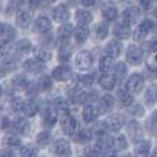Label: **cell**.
I'll return each mask as SVG.
<instances>
[{"label": "cell", "mask_w": 157, "mask_h": 157, "mask_svg": "<svg viewBox=\"0 0 157 157\" xmlns=\"http://www.w3.org/2000/svg\"><path fill=\"white\" fill-rule=\"evenodd\" d=\"M94 65V57L90 51H80L75 58V66L77 71L86 72L88 69H91V66Z\"/></svg>", "instance_id": "cell-1"}, {"label": "cell", "mask_w": 157, "mask_h": 157, "mask_svg": "<svg viewBox=\"0 0 157 157\" xmlns=\"http://www.w3.org/2000/svg\"><path fill=\"white\" fill-rule=\"evenodd\" d=\"M144 83H145V80H144V76H142V75L134 73L128 77L127 84H125V88H127L130 92H132V94H138V92L144 88Z\"/></svg>", "instance_id": "cell-2"}, {"label": "cell", "mask_w": 157, "mask_h": 157, "mask_svg": "<svg viewBox=\"0 0 157 157\" xmlns=\"http://www.w3.org/2000/svg\"><path fill=\"white\" fill-rule=\"evenodd\" d=\"M61 127L66 135H73L75 130H76V119L69 112L61 114Z\"/></svg>", "instance_id": "cell-3"}, {"label": "cell", "mask_w": 157, "mask_h": 157, "mask_svg": "<svg viewBox=\"0 0 157 157\" xmlns=\"http://www.w3.org/2000/svg\"><path fill=\"white\" fill-rule=\"evenodd\" d=\"M127 134L134 142H139L144 139V130L142 125L135 120H131L127 124Z\"/></svg>", "instance_id": "cell-4"}, {"label": "cell", "mask_w": 157, "mask_h": 157, "mask_svg": "<svg viewBox=\"0 0 157 157\" xmlns=\"http://www.w3.org/2000/svg\"><path fill=\"white\" fill-rule=\"evenodd\" d=\"M124 123H125V120L121 114H113V116H109L106 119L105 127H106V130L112 131V132H117V131H120L124 127Z\"/></svg>", "instance_id": "cell-5"}, {"label": "cell", "mask_w": 157, "mask_h": 157, "mask_svg": "<svg viewBox=\"0 0 157 157\" xmlns=\"http://www.w3.org/2000/svg\"><path fill=\"white\" fill-rule=\"evenodd\" d=\"M99 113H101L99 106L95 105V103H88V105H86V108L83 110V119L84 121L90 124V123H94L98 119Z\"/></svg>", "instance_id": "cell-6"}, {"label": "cell", "mask_w": 157, "mask_h": 157, "mask_svg": "<svg viewBox=\"0 0 157 157\" xmlns=\"http://www.w3.org/2000/svg\"><path fill=\"white\" fill-rule=\"evenodd\" d=\"M52 152L57 156H62V157L69 156L72 153V147H71L69 141H66V139H59V141H57L52 145Z\"/></svg>", "instance_id": "cell-7"}, {"label": "cell", "mask_w": 157, "mask_h": 157, "mask_svg": "<svg viewBox=\"0 0 157 157\" xmlns=\"http://www.w3.org/2000/svg\"><path fill=\"white\" fill-rule=\"evenodd\" d=\"M22 68L29 73H41L46 69V65H44V62H41L39 59H26L22 63Z\"/></svg>", "instance_id": "cell-8"}, {"label": "cell", "mask_w": 157, "mask_h": 157, "mask_svg": "<svg viewBox=\"0 0 157 157\" xmlns=\"http://www.w3.org/2000/svg\"><path fill=\"white\" fill-rule=\"evenodd\" d=\"M127 61L131 65H141L142 63V51L139 47L130 46L127 50Z\"/></svg>", "instance_id": "cell-9"}, {"label": "cell", "mask_w": 157, "mask_h": 157, "mask_svg": "<svg viewBox=\"0 0 157 157\" xmlns=\"http://www.w3.org/2000/svg\"><path fill=\"white\" fill-rule=\"evenodd\" d=\"M72 75V71L69 66L66 65H59L52 71V77L58 81H66Z\"/></svg>", "instance_id": "cell-10"}, {"label": "cell", "mask_w": 157, "mask_h": 157, "mask_svg": "<svg viewBox=\"0 0 157 157\" xmlns=\"http://www.w3.org/2000/svg\"><path fill=\"white\" fill-rule=\"evenodd\" d=\"M121 43H120L119 40H112L109 41L108 44H106L105 47V51H106V55H109V57L112 58H117L120 54H121Z\"/></svg>", "instance_id": "cell-11"}, {"label": "cell", "mask_w": 157, "mask_h": 157, "mask_svg": "<svg viewBox=\"0 0 157 157\" xmlns=\"http://www.w3.org/2000/svg\"><path fill=\"white\" fill-rule=\"evenodd\" d=\"M116 81L117 80L113 75L103 73L102 76L99 77V86L102 87L103 90H106V91H110V90H113L114 87H116Z\"/></svg>", "instance_id": "cell-12"}, {"label": "cell", "mask_w": 157, "mask_h": 157, "mask_svg": "<svg viewBox=\"0 0 157 157\" xmlns=\"http://www.w3.org/2000/svg\"><path fill=\"white\" fill-rule=\"evenodd\" d=\"M35 30L39 33H47L51 30V21L47 17H39L35 22Z\"/></svg>", "instance_id": "cell-13"}, {"label": "cell", "mask_w": 157, "mask_h": 157, "mask_svg": "<svg viewBox=\"0 0 157 157\" xmlns=\"http://www.w3.org/2000/svg\"><path fill=\"white\" fill-rule=\"evenodd\" d=\"M139 8H136V7H128L127 10L123 13V22L124 24H127V25H131V24H134V22L138 19V17H139Z\"/></svg>", "instance_id": "cell-14"}, {"label": "cell", "mask_w": 157, "mask_h": 157, "mask_svg": "<svg viewBox=\"0 0 157 157\" xmlns=\"http://www.w3.org/2000/svg\"><path fill=\"white\" fill-rule=\"evenodd\" d=\"M134 152H135V157H147L150 153V142L144 141V139L136 142Z\"/></svg>", "instance_id": "cell-15"}, {"label": "cell", "mask_w": 157, "mask_h": 157, "mask_svg": "<svg viewBox=\"0 0 157 157\" xmlns=\"http://www.w3.org/2000/svg\"><path fill=\"white\" fill-rule=\"evenodd\" d=\"M52 17H54L55 21L58 22H66L69 19V10L66 6L61 4L58 6V7L54 8V11H52Z\"/></svg>", "instance_id": "cell-16"}, {"label": "cell", "mask_w": 157, "mask_h": 157, "mask_svg": "<svg viewBox=\"0 0 157 157\" xmlns=\"http://www.w3.org/2000/svg\"><path fill=\"white\" fill-rule=\"evenodd\" d=\"M113 33L117 39H128L131 36V29L127 24H117L113 28Z\"/></svg>", "instance_id": "cell-17"}, {"label": "cell", "mask_w": 157, "mask_h": 157, "mask_svg": "<svg viewBox=\"0 0 157 157\" xmlns=\"http://www.w3.org/2000/svg\"><path fill=\"white\" fill-rule=\"evenodd\" d=\"M102 17L106 21H114L117 18V8L112 3H106L102 7Z\"/></svg>", "instance_id": "cell-18"}, {"label": "cell", "mask_w": 157, "mask_h": 157, "mask_svg": "<svg viewBox=\"0 0 157 157\" xmlns=\"http://www.w3.org/2000/svg\"><path fill=\"white\" fill-rule=\"evenodd\" d=\"M30 21H32V14H30L29 10L19 11L18 15H17V25L19 28H28Z\"/></svg>", "instance_id": "cell-19"}, {"label": "cell", "mask_w": 157, "mask_h": 157, "mask_svg": "<svg viewBox=\"0 0 157 157\" xmlns=\"http://www.w3.org/2000/svg\"><path fill=\"white\" fill-rule=\"evenodd\" d=\"M84 156L86 157H103V149L99 144L90 145L84 149Z\"/></svg>", "instance_id": "cell-20"}, {"label": "cell", "mask_w": 157, "mask_h": 157, "mask_svg": "<svg viewBox=\"0 0 157 157\" xmlns=\"http://www.w3.org/2000/svg\"><path fill=\"white\" fill-rule=\"evenodd\" d=\"M73 35H75V39H76L77 43H84V41L88 39V35H90V30L87 26H83V25H78L76 29L73 30Z\"/></svg>", "instance_id": "cell-21"}, {"label": "cell", "mask_w": 157, "mask_h": 157, "mask_svg": "<svg viewBox=\"0 0 157 157\" xmlns=\"http://www.w3.org/2000/svg\"><path fill=\"white\" fill-rule=\"evenodd\" d=\"M76 19H77L78 25L87 26V25L92 21V14L87 10H77L76 11Z\"/></svg>", "instance_id": "cell-22"}, {"label": "cell", "mask_w": 157, "mask_h": 157, "mask_svg": "<svg viewBox=\"0 0 157 157\" xmlns=\"http://www.w3.org/2000/svg\"><path fill=\"white\" fill-rule=\"evenodd\" d=\"M13 127H14V130H15L17 132L22 134V135L28 134V132H29V130H30V124L28 123V120H25V119L15 120V121H14V124H13Z\"/></svg>", "instance_id": "cell-23"}, {"label": "cell", "mask_w": 157, "mask_h": 157, "mask_svg": "<svg viewBox=\"0 0 157 157\" xmlns=\"http://www.w3.org/2000/svg\"><path fill=\"white\" fill-rule=\"evenodd\" d=\"M39 106L35 101H28V102H24V106H22V113L28 117H32L37 113Z\"/></svg>", "instance_id": "cell-24"}, {"label": "cell", "mask_w": 157, "mask_h": 157, "mask_svg": "<svg viewBox=\"0 0 157 157\" xmlns=\"http://www.w3.org/2000/svg\"><path fill=\"white\" fill-rule=\"evenodd\" d=\"M117 97H119L120 102H121L123 106H130L132 105V95L130 94L127 88H120L119 92H117Z\"/></svg>", "instance_id": "cell-25"}, {"label": "cell", "mask_w": 157, "mask_h": 157, "mask_svg": "<svg viewBox=\"0 0 157 157\" xmlns=\"http://www.w3.org/2000/svg\"><path fill=\"white\" fill-rule=\"evenodd\" d=\"M54 108L59 114H63V113H68L69 112V103L65 98L58 97L57 99L54 101Z\"/></svg>", "instance_id": "cell-26"}, {"label": "cell", "mask_w": 157, "mask_h": 157, "mask_svg": "<svg viewBox=\"0 0 157 157\" xmlns=\"http://www.w3.org/2000/svg\"><path fill=\"white\" fill-rule=\"evenodd\" d=\"M72 33H73V25L65 24V22H63V24L59 26V29H58V37L65 40V39H68Z\"/></svg>", "instance_id": "cell-27"}, {"label": "cell", "mask_w": 157, "mask_h": 157, "mask_svg": "<svg viewBox=\"0 0 157 157\" xmlns=\"http://www.w3.org/2000/svg\"><path fill=\"white\" fill-rule=\"evenodd\" d=\"M114 106V98L112 97L110 94H105L102 98H101V106L99 109H102V110H110V109H113Z\"/></svg>", "instance_id": "cell-28"}, {"label": "cell", "mask_w": 157, "mask_h": 157, "mask_svg": "<svg viewBox=\"0 0 157 157\" xmlns=\"http://www.w3.org/2000/svg\"><path fill=\"white\" fill-rule=\"evenodd\" d=\"M95 76L94 75H83V76H78L76 78V83L78 87H90L94 84Z\"/></svg>", "instance_id": "cell-29"}, {"label": "cell", "mask_w": 157, "mask_h": 157, "mask_svg": "<svg viewBox=\"0 0 157 157\" xmlns=\"http://www.w3.org/2000/svg\"><path fill=\"white\" fill-rule=\"evenodd\" d=\"M35 57H36V59L41 61V62H46V61L51 59V52L46 48L37 47V48H35Z\"/></svg>", "instance_id": "cell-30"}, {"label": "cell", "mask_w": 157, "mask_h": 157, "mask_svg": "<svg viewBox=\"0 0 157 157\" xmlns=\"http://www.w3.org/2000/svg\"><path fill=\"white\" fill-rule=\"evenodd\" d=\"M99 68L102 72H109L112 68H113V58L109 57V55H105L99 59Z\"/></svg>", "instance_id": "cell-31"}, {"label": "cell", "mask_w": 157, "mask_h": 157, "mask_svg": "<svg viewBox=\"0 0 157 157\" xmlns=\"http://www.w3.org/2000/svg\"><path fill=\"white\" fill-rule=\"evenodd\" d=\"M87 94H88L87 91L78 88L71 95V98H72V101H73L75 103H84V102H87Z\"/></svg>", "instance_id": "cell-32"}, {"label": "cell", "mask_w": 157, "mask_h": 157, "mask_svg": "<svg viewBox=\"0 0 157 157\" xmlns=\"http://www.w3.org/2000/svg\"><path fill=\"white\" fill-rule=\"evenodd\" d=\"M127 146H128L127 139L123 135H120L117 138H114V141H112L110 147H114V150H124V149H127Z\"/></svg>", "instance_id": "cell-33"}, {"label": "cell", "mask_w": 157, "mask_h": 157, "mask_svg": "<svg viewBox=\"0 0 157 157\" xmlns=\"http://www.w3.org/2000/svg\"><path fill=\"white\" fill-rule=\"evenodd\" d=\"M43 120L46 124L54 125L55 123H57V114H55V112L52 110V109H46V110L43 112Z\"/></svg>", "instance_id": "cell-34"}, {"label": "cell", "mask_w": 157, "mask_h": 157, "mask_svg": "<svg viewBox=\"0 0 157 157\" xmlns=\"http://www.w3.org/2000/svg\"><path fill=\"white\" fill-rule=\"evenodd\" d=\"M125 75H127V66L124 63L120 62L113 68V76L116 77V80H123Z\"/></svg>", "instance_id": "cell-35"}, {"label": "cell", "mask_w": 157, "mask_h": 157, "mask_svg": "<svg viewBox=\"0 0 157 157\" xmlns=\"http://www.w3.org/2000/svg\"><path fill=\"white\" fill-rule=\"evenodd\" d=\"M14 51H15V46L11 41H4V44L0 47V55L3 57H10Z\"/></svg>", "instance_id": "cell-36"}, {"label": "cell", "mask_w": 157, "mask_h": 157, "mask_svg": "<svg viewBox=\"0 0 157 157\" xmlns=\"http://www.w3.org/2000/svg\"><path fill=\"white\" fill-rule=\"evenodd\" d=\"M92 138V131L88 130V128H84V130H81L80 132H78L76 141L80 142V144H86V142H90Z\"/></svg>", "instance_id": "cell-37"}, {"label": "cell", "mask_w": 157, "mask_h": 157, "mask_svg": "<svg viewBox=\"0 0 157 157\" xmlns=\"http://www.w3.org/2000/svg\"><path fill=\"white\" fill-rule=\"evenodd\" d=\"M4 144L6 146L8 147H13V149H17V147H21V139L18 136H14V135H7L4 139Z\"/></svg>", "instance_id": "cell-38"}, {"label": "cell", "mask_w": 157, "mask_h": 157, "mask_svg": "<svg viewBox=\"0 0 157 157\" xmlns=\"http://www.w3.org/2000/svg\"><path fill=\"white\" fill-rule=\"evenodd\" d=\"M37 156V147L33 145H26L21 149V157H36Z\"/></svg>", "instance_id": "cell-39"}, {"label": "cell", "mask_w": 157, "mask_h": 157, "mask_svg": "<svg viewBox=\"0 0 157 157\" xmlns=\"http://www.w3.org/2000/svg\"><path fill=\"white\" fill-rule=\"evenodd\" d=\"M155 28H156L155 26V22H153L152 19H145V21H142L141 25H139V29H141L145 35L153 32V30H155Z\"/></svg>", "instance_id": "cell-40"}, {"label": "cell", "mask_w": 157, "mask_h": 157, "mask_svg": "<svg viewBox=\"0 0 157 157\" xmlns=\"http://www.w3.org/2000/svg\"><path fill=\"white\" fill-rule=\"evenodd\" d=\"M15 48L18 50L19 52H29L32 50V44H30L29 40L24 39V40H19L18 43L15 44Z\"/></svg>", "instance_id": "cell-41"}, {"label": "cell", "mask_w": 157, "mask_h": 157, "mask_svg": "<svg viewBox=\"0 0 157 157\" xmlns=\"http://www.w3.org/2000/svg\"><path fill=\"white\" fill-rule=\"evenodd\" d=\"M50 141H51V135H50L47 131H43V132H40L37 136H36V142H37L40 146H46V145H48Z\"/></svg>", "instance_id": "cell-42"}, {"label": "cell", "mask_w": 157, "mask_h": 157, "mask_svg": "<svg viewBox=\"0 0 157 157\" xmlns=\"http://www.w3.org/2000/svg\"><path fill=\"white\" fill-rule=\"evenodd\" d=\"M109 35V28L106 26V25H97V28H95V36H97V39H105L106 36Z\"/></svg>", "instance_id": "cell-43"}, {"label": "cell", "mask_w": 157, "mask_h": 157, "mask_svg": "<svg viewBox=\"0 0 157 157\" xmlns=\"http://www.w3.org/2000/svg\"><path fill=\"white\" fill-rule=\"evenodd\" d=\"M22 106H24V101H22L21 98H14V99H11L10 108L13 112H15V113L22 112Z\"/></svg>", "instance_id": "cell-44"}, {"label": "cell", "mask_w": 157, "mask_h": 157, "mask_svg": "<svg viewBox=\"0 0 157 157\" xmlns=\"http://www.w3.org/2000/svg\"><path fill=\"white\" fill-rule=\"evenodd\" d=\"M2 68L4 69L6 72L13 71V69L17 68V61L13 59V58H6V59L2 62Z\"/></svg>", "instance_id": "cell-45"}, {"label": "cell", "mask_w": 157, "mask_h": 157, "mask_svg": "<svg viewBox=\"0 0 157 157\" xmlns=\"http://www.w3.org/2000/svg\"><path fill=\"white\" fill-rule=\"evenodd\" d=\"M28 84H29V81H28V78L24 77V76H17L13 80V86L18 87V88H25V87H28Z\"/></svg>", "instance_id": "cell-46"}, {"label": "cell", "mask_w": 157, "mask_h": 157, "mask_svg": "<svg viewBox=\"0 0 157 157\" xmlns=\"http://www.w3.org/2000/svg\"><path fill=\"white\" fill-rule=\"evenodd\" d=\"M145 98H146V101L149 103H155L156 101V95H155V90L153 88H149L146 91V95H145Z\"/></svg>", "instance_id": "cell-47"}, {"label": "cell", "mask_w": 157, "mask_h": 157, "mask_svg": "<svg viewBox=\"0 0 157 157\" xmlns=\"http://www.w3.org/2000/svg\"><path fill=\"white\" fill-rule=\"evenodd\" d=\"M130 112L132 114H135V116H142V114H144V109H142V106L138 105V103H135V105L130 109Z\"/></svg>", "instance_id": "cell-48"}, {"label": "cell", "mask_w": 157, "mask_h": 157, "mask_svg": "<svg viewBox=\"0 0 157 157\" xmlns=\"http://www.w3.org/2000/svg\"><path fill=\"white\" fill-rule=\"evenodd\" d=\"M39 84H40V87L43 90H47V88H50V87H51V78L46 76V77H43L40 81H39Z\"/></svg>", "instance_id": "cell-49"}, {"label": "cell", "mask_w": 157, "mask_h": 157, "mask_svg": "<svg viewBox=\"0 0 157 157\" xmlns=\"http://www.w3.org/2000/svg\"><path fill=\"white\" fill-rule=\"evenodd\" d=\"M147 66H149L150 71H153V72L156 71V55H155V52H153L152 57H150L149 61H147Z\"/></svg>", "instance_id": "cell-50"}, {"label": "cell", "mask_w": 157, "mask_h": 157, "mask_svg": "<svg viewBox=\"0 0 157 157\" xmlns=\"http://www.w3.org/2000/svg\"><path fill=\"white\" fill-rule=\"evenodd\" d=\"M0 157H15V153L13 152V150H0Z\"/></svg>", "instance_id": "cell-51"}, {"label": "cell", "mask_w": 157, "mask_h": 157, "mask_svg": "<svg viewBox=\"0 0 157 157\" xmlns=\"http://www.w3.org/2000/svg\"><path fill=\"white\" fill-rule=\"evenodd\" d=\"M139 3H141V6L144 8L149 10V8L152 7V4H153V0H139Z\"/></svg>", "instance_id": "cell-52"}, {"label": "cell", "mask_w": 157, "mask_h": 157, "mask_svg": "<svg viewBox=\"0 0 157 157\" xmlns=\"http://www.w3.org/2000/svg\"><path fill=\"white\" fill-rule=\"evenodd\" d=\"M134 36H135V39H136V40H138V41H141L142 39H144L146 35H145V33L142 32V30L138 28V30H136V32H135V35H134Z\"/></svg>", "instance_id": "cell-53"}, {"label": "cell", "mask_w": 157, "mask_h": 157, "mask_svg": "<svg viewBox=\"0 0 157 157\" xmlns=\"http://www.w3.org/2000/svg\"><path fill=\"white\" fill-rule=\"evenodd\" d=\"M105 157H117V155H116V150H113V147H112L110 150H108V152H106Z\"/></svg>", "instance_id": "cell-54"}, {"label": "cell", "mask_w": 157, "mask_h": 157, "mask_svg": "<svg viewBox=\"0 0 157 157\" xmlns=\"http://www.w3.org/2000/svg\"><path fill=\"white\" fill-rule=\"evenodd\" d=\"M80 2H81V4L83 6H92L97 0H80Z\"/></svg>", "instance_id": "cell-55"}, {"label": "cell", "mask_w": 157, "mask_h": 157, "mask_svg": "<svg viewBox=\"0 0 157 157\" xmlns=\"http://www.w3.org/2000/svg\"><path fill=\"white\" fill-rule=\"evenodd\" d=\"M39 3H40V0H28V4L30 6H39Z\"/></svg>", "instance_id": "cell-56"}, {"label": "cell", "mask_w": 157, "mask_h": 157, "mask_svg": "<svg viewBox=\"0 0 157 157\" xmlns=\"http://www.w3.org/2000/svg\"><path fill=\"white\" fill-rule=\"evenodd\" d=\"M2 125H3V128H7V125H8V119H3V121H2Z\"/></svg>", "instance_id": "cell-57"}, {"label": "cell", "mask_w": 157, "mask_h": 157, "mask_svg": "<svg viewBox=\"0 0 157 157\" xmlns=\"http://www.w3.org/2000/svg\"><path fill=\"white\" fill-rule=\"evenodd\" d=\"M6 73H7V72H6V71H4V69H3V68H0V77H2V76H4Z\"/></svg>", "instance_id": "cell-58"}, {"label": "cell", "mask_w": 157, "mask_h": 157, "mask_svg": "<svg viewBox=\"0 0 157 157\" xmlns=\"http://www.w3.org/2000/svg\"><path fill=\"white\" fill-rule=\"evenodd\" d=\"M3 29H4V25L0 24V37H2V35H3Z\"/></svg>", "instance_id": "cell-59"}, {"label": "cell", "mask_w": 157, "mask_h": 157, "mask_svg": "<svg viewBox=\"0 0 157 157\" xmlns=\"http://www.w3.org/2000/svg\"><path fill=\"white\" fill-rule=\"evenodd\" d=\"M46 3H54V2H57V0H44Z\"/></svg>", "instance_id": "cell-60"}, {"label": "cell", "mask_w": 157, "mask_h": 157, "mask_svg": "<svg viewBox=\"0 0 157 157\" xmlns=\"http://www.w3.org/2000/svg\"><path fill=\"white\" fill-rule=\"evenodd\" d=\"M0 97H2V87H0Z\"/></svg>", "instance_id": "cell-61"}, {"label": "cell", "mask_w": 157, "mask_h": 157, "mask_svg": "<svg viewBox=\"0 0 157 157\" xmlns=\"http://www.w3.org/2000/svg\"><path fill=\"white\" fill-rule=\"evenodd\" d=\"M123 157H131V156H130V155H127V156H123Z\"/></svg>", "instance_id": "cell-62"}]
</instances>
